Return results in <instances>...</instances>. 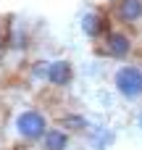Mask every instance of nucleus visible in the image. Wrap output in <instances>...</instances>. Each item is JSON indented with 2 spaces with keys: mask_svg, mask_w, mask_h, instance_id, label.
Returning <instances> with one entry per match:
<instances>
[{
  "mask_svg": "<svg viewBox=\"0 0 142 150\" xmlns=\"http://www.w3.org/2000/svg\"><path fill=\"white\" fill-rule=\"evenodd\" d=\"M113 87H116V92L124 100H129V103L140 100L142 98V69L140 66H121V69H116Z\"/></svg>",
  "mask_w": 142,
  "mask_h": 150,
  "instance_id": "1",
  "label": "nucleus"
},
{
  "mask_svg": "<svg viewBox=\"0 0 142 150\" xmlns=\"http://www.w3.org/2000/svg\"><path fill=\"white\" fill-rule=\"evenodd\" d=\"M47 129H50V127H47V119H45L42 111L29 108V111H21V113L16 116V132H18L24 140H29V142L42 140Z\"/></svg>",
  "mask_w": 142,
  "mask_h": 150,
  "instance_id": "2",
  "label": "nucleus"
},
{
  "mask_svg": "<svg viewBox=\"0 0 142 150\" xmlns=\"http://www.w3.org/2000/svg\"><path fill=\"white\" fill-rule=\"evenodd\" d=\"M132 50H134V40L126 29H108V34L103 37V53L116 61L129 58Z\"/></svg>",
  "mask_w": 142,
  "mask_h": 150,
  "instance_id": "3",
  "label": "nucleus"
},
{
  "mask_svg": "<svg viewBox=\"0 0 142 150\" xmlns=\"http://www.w3.org/2000/svg\"><path fill=\"white\" fill-rule=\"evenodd\" d=\"M108 13L121 26H140L142 24V0H113Z\"/></svg>",
  "mask_w": 142,
  "mask_h": 150,
  "instance_id": "4",
  "label": "nucleus"
},
{
  "mask_svg": "<svg viewBox=\"0 0 142 150\" xmlns=\"http://www.w3.org/2000/svg\"><path fill=\"white\" fill-rule=\"evenodd\" d=\"M108 16L105 13H100V11H87L84 16H82V32H84V37H90V40H103L105 34H108Z\"/></svg>",
  "mask_w": 142,
  "mask_h": 150,
  "instance_id": "5",
  "label": "nucleus"
},
{
  "mask_svg": "<svg viewBox=\"0 0 142 150\" xmlns=\"http://www.w3.org/2000/svg\"><path fill=\"white\" fill-rule=\"evenodd\" d=\"M71 79H74V69H71L69 61H53V63H50V71H47V82H50V84L66 87Z\"/></svg>",
  "mask_w": 142,
  "mask_h": 150,
  "instance_id": "6",
  "label": "nucleus"
},
{
  "mask_svg": "<svg viewBox=\"0 0 142 150\" xmlns=\"http://www.w3.org/2000/svg\"><path fill=\"white\" fill-rule=\"evenodd\" d=\"M69 142H71V140H69V132L53 127V129H47L45 137H42V150H69Z\"/></svg>",
  "mask_w": 142,
  "mask_h": 150,
  "instance_id": "7",
  "label": "nucleus"
},
{
  "mask_svg": "<svg viewBox=\"0 0 142 150\" xmlns=\"http://www.w3.org/2000/svg\"><path fill=\"white\" fill-rule=\"evenodd\" d=\"M63 129L66 132H84V129H90V121L84 116H66L63 119Z\"/></svg>",
  "mask_w": 142,
  "mask_h": 150,
  "instance_id": "8",
  "label": "nucleus"
},
{
  "mask_svg": "<svg viewBox=\"0 0 142 150\" xmlns=\"http://www.w3.org/2000/svg\"><path fill=\"white\" fill-rule=\"evenodd\" d=\"M137 127H140V129H142V111H140V113H137Z\"/></svg>",
  "mask_w": 142,
  "mask_h": 150,
  "instance_id": "9",
  "label": "nucleus"
},
{
  "mask_svg": "<svg viewBox=\"0 0 142 150\" xmlns=\"http://www.w3.org/2000/svg\"><path fill=\"white\" fill-rule=\"evenodd\" d=\"M0 50H3V40H0Z\"/></svg>",
  "mask_w": 142,
  "mask_h": 150,
  "instance_id": "10",
  "label": "nucleus"
}]
</instances>
